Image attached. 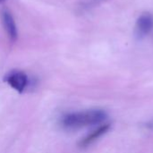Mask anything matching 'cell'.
<instances>
[{
    "label": "cell",
    "mask_w": 153,
    "mask_h": 153,
    "mask_svg": "<svg viewBox=\"0 0 153 153\" xmlns=\"http://www.w3.org/2000/svg\"><path fill=\"white\" fill-rule=\"evenodd\" d=\"M149 126H152L153 127V123L152 124H150V125H149Z\"/></svg>",
    "instance_id": "6"
},
{
    "label": "cell",
    "mask_w": 153,
    "mask_h": 153,
    "mask_svg": "<svg viewBox=\"0 0 153 153\" xmlns=\"http://www.w3.org/2000/svg\"><path fill=\"white\" fill-rule=\"evenodd\" d=\"M107 117V113L102 109H90L68 113L61 118L60 124L65 130H77L100 124L104 122Z\"/></svg>",
    "instance_id": "1"
},
{
    "label": "cell",
    "mask_w": 153,
    "mask_h": 153,
    "mask_svg": "<svg viewBox=\"0 0 153 153\" xmlns=\"http://www.w3.org/2000/svg\"><path fill=\"white\" fill-rule=\"evenodd\" d=\"M4 82H7L13 89L19 93H22L29 83V79L26 74L21 71H13L5 75Z\"/></svg>",
    "instance_id": "2"
},
{
    "label": "cell",
    "mask_w": 153,
    "mask_h": 153,
    "mask_svg": "<svg viewBox=\"0 0 153 153\" xmlns=\"http://www.w3.org/2000/svg\"><path fill=\"white\" fill-rule=\"evenodd\" d=\"M153 28V16L150 13L142 14L136 22L135 34L138 39H143L150 33Z\"/></svg>",
    "instance_id": "3"
},
{
    "label": "cell",
    "mask_w": 153,
    "mask_h": 153,
    "mask_svg": "<svg viewBox=\"0 0 153 153\" xmlns=\"http://www.w3.org/2000/svg\"><path fill=\"white\" fill-rule=\"evenodd\" d=\"M3 22L5 28V30L12 40H15L17 39V29L15 25V22L8 12L3 13Z\"/></svg>",
    "instance_id": "5"
},
{
    "label": "cell",
    "mask_w": 153,
    "mask_h": 153,
    "mask_svg": "<svg viewBox=\"0 0 153 153\" xmlns=\"http://www.w3.org/2000/svg\"><path fill=\"white\" fill-rule=\"evenodd\" d=\"M4 0H0V3H2V2H4Z\"/></svg>",
    "instance_id": "7"
},
{
    "label": "cell",
    "mask_w": 153,
    "mask_h": 153,
    "mask_svg": "<svg viewBox=\"0 0 153 153\" xmlns=\"http://www.w3.org/2000/svg\"><path fill=\"white\" fill-rule=\"evenodd\" d=\"M111 128V125L110 124H104L101 125L100 126H99L98 128H96L95 130H93L91 133H90L89 134H87L84 138H82L78 145L80 148H87L88 146H90L91 143H93L94 142H96L99 138L102 137L104 134H106Z\"/></svg>",
    "instance_id": "4"
}]
</instances>
